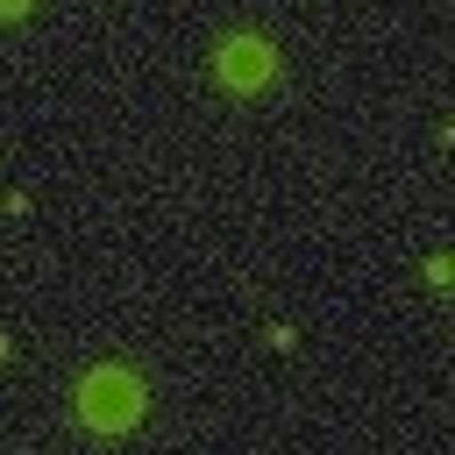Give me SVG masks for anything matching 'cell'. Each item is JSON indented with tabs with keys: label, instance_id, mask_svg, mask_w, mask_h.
Wrapping results in <instances>:
<instances>
[{
	"label": "cell",
	"instance_id": "2",
	"mask_svg": "<svg viewBox=\"0 0 455 455\" xmlns=\"http://www.w3.org/2000/svg\"><path fill=\"white\" fill-rule=\"evenodd\" d=\"M220 78L228 85H263L270 78V50L263 43H228L220 50Z\"/></svg>",
	"mask_w": 455,
	"mask_h": 455
},
{
	"label": "cell",
	"instance_id": "1",
	"mask_svg": "<svg viewBox=\"0 0 455 455\" xmlns=\"http://www.w3.org/2000/svg\"><path fill=\"white\" fill-rule=\"evenodd\" d=\"M78 412H85V427H100V434L135 427V412H142V384H135L128 370H92V377L78 384Z\"/></svg>",
	"mask_w": 455,
	"mask_h": 455
},
{
	"label": "cell",
	"instance_id": "3",
	"mask_svg": "<svg viewBox=\"0 0 455 455\" xmlns=\"http://www.w3.org/2000/svg\"><path fill=\"white\" fill-rule=\"evenodd\" d=\"M0 7H7V14H21V7H28V0H0Z\"/></svg>",
	"mask_w": 455,
	"mask_h": 455
}]
</instances>
